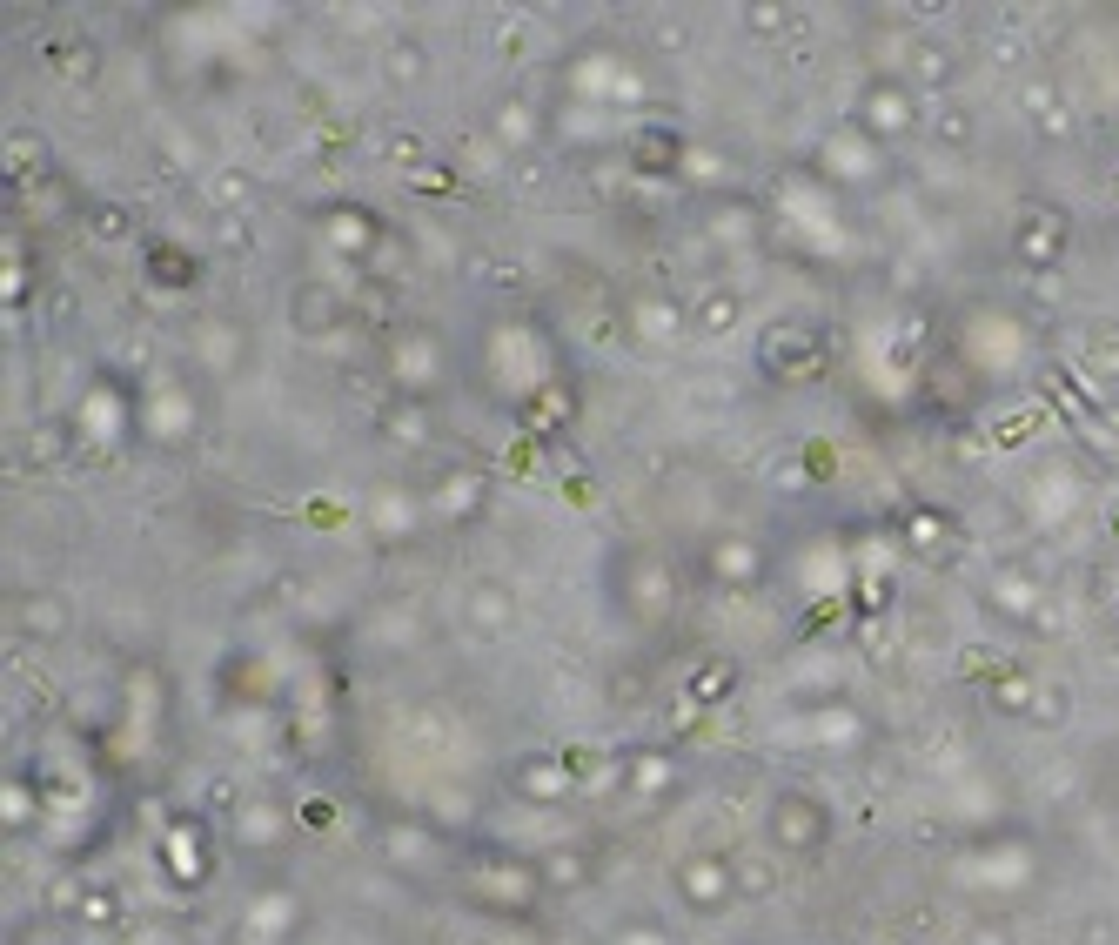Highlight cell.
Returning a JSON list of instances; mask_svg holds the SVG:
<instances>
[{"instance_id":"277c9868","label":"cell","mask_w":1119,"mask_h":945,"mask_svg":"<svg viewBox=\"0 0 1119 945\" xmlns=\"http://www.w3.org/2000/svg\"><path fill=\"white\" fill-rule=\"evenodd\" d=\"M939 135H945V148H965V135H972V121H965V114H945V121H939Z\"/></svg>"},{"instance_id":"6da1fadb","label":"cell","mask_w":1119,"mask_h":945,"mask_svg":"<svg viewBox=\"0 0 1119 945\" xmlns=\"http://www.w3.org/2000/svg\"><path fill=\"white\" fill-rule=\"evenodd\" d=\"M684 885H691V905H717L724 892H731V878L717 872V865H691V872H684Z\"/></svg>"},{"instance_id":"5b68a950","label":"cell","mask_w":1119,"mask_h":945,"mask_svg":"<svg viewBox=\"0 0 1119 945\" xmlns=\"http://www.w3.org/2000/svg\"><path fill=\"white\" fill-rule=\"evenodd\" d=\"M972 945H1006V939H999V932H972Z\"/></svg>"},{"instance_id":"3957f363","label":"cell","mask_w":1119,"mask_h":945,"mask_svg":"<svg viewBox=\"0 0 1119 945\" xmlns=\"http://www.w3.org/2000/svg\"><path fill=\"white\" fill-rule=\"evenodd\" d=\"M918 81H945V74H952V61H945V47H918Z\"/></svg>"},{"instance_id":"7a4b0ae2","label":"cell","mask_w":1119,"mask_h":945,"mask_svg":"<svg viewBox=\"0 0 1119 945\" xmlns=\"http://www.w3.org/2000/svg\"><path fill=\"white\" fill-rule=\"evenodd\" d=\"M476 630H503L510 624V597H503V590H476Z\"/></svg>"}]
</instances>
